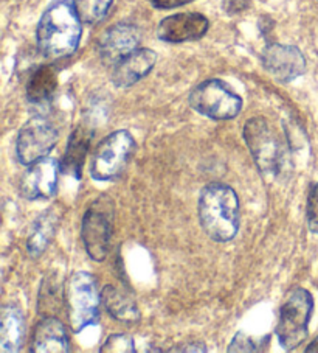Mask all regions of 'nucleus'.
I'll use <instances>...</instances> for the list:
<instances>
[{
  "label": "nucleus",
  "mask_w": 318,
  "mask_h": 353,
  "mask_svg": "<svg viewBox=\"0 0 318 353\" xmlns=\"http://www.w3.org/2000/svg\"><path fill=\"white\" fill-rule=\"evenodd\" d=\"M75 0H53L36 28V46L47 59H63L75 53L83 36Z\"/></svg>",
  "instance_id": "obj_1"
},
{
  "label": "nucleus",
  "mask_w": 318,
  "mask_h": 353,
  "mask_svg": "<svg viewBox=\"0 0 318 353\" xmlns=\"http://www.w3.org/2000/svg\"><path fill=\"white\" fill-rule=\"evenodd\" d=\"M198 215L202 229L211 240H233L240 230V199L236 192L221 182L208 184L199 194Z\"/></svg>",
  "instance_id": "obj_2"
},
{
  "label": "nucleus",
  "mask_w": 318,
  "mask_h": 353,
  "mask_svg": "<svg viewBox=\"0 0 318 353\" xmlns=\"http://www.w3.org/2000/svg\"><path fill=\"white\" fill-rule=\"evenodd\" d=\"M314 312V299L308 290L295 288L279 308L275 334L284 350L292 352L301 345L309 334V322Z\"/></svg>",
  "instance_id": "obj_3"
},
{
  "label": "nucleus",
  "mask_w": 318,
  "mask_h": 353,
  "mask_svg": "<svg viewBox=\"0 0 318 353\" xmlns=\"http://www.w3.org/2000/svg\"><path fill=\"white\" fill-rule=\"evenodd\" d=\"M242 137L259 172L278 176L286 168V150L277 132L262 117H253L246 121Z\"/></svg>",
  "instance_id": "obj_4"
},
{
  "label": "nucleus",
  "mask_w": 318,
  "mask_h": 353,
  "mask_svg": "<svg viewBox=\"0 0 318 353\" xmlns=\"http://www.w3.org/2000/svg\"><path fill=\"white\" fill-rule=\"evenodd\" d=\"M67 313L72 330L81 333L84 328L95 325L100 319L101 296L96 279L87 271L73 274L67 283Z\"/></svg>",
  "instance_id": "obj_5"
},
{
  "label": "nucleus",
  "mask_w": 318,
  "mask_h": 353,
  "mask_svg": "<svg viewBox=\"0 0 318 353\" xmlns=\"http://www.w3.org/2000/svg\"><path fill=\"white\" fill-rule=\"evenodd\" d=\"M114 216V201L106 194L92 201L85 210L81 224V239L85 252L94 261H104L111 251Z\"/></svg>",
  "instance_id": "obj_6"
},
{
  "label": "nucleus",
  "mask_w": 318,
  "mask_h": 353,
  "mask_svg": "<svg viewBox=\"0 0 318 353\" xmlns=\"http://www.w3.org/2000/svg\"><path fill=\"white\" fill-rule=\"evenodd\" d=\"M136 151V140L129 131L120 130L104 137L90 163V176L96 182L114 181L125 172Z\"/></svg>",
  "instance_id": "obj_7"
},
{
  "label": "nucleus",
  "mask_w": 318,
  "mask_h": 353,
  "mask_svg": "<svg viewBox=\"0 0 318 353\" xmlns=\"http://www.w3.org/2000/svg\"><path fill=\"white\" fill-rule=\"evenodd\" d=\"M195 112L211 120H231L240 115L242 99L221 80H206L195 86L188 97Z\"/></svg>",
  "instance_id": "obj_8"
},
{
  "label": "nucleus",
  "mask_w": 318,
  "mask_h": 353,
  "mask_svg": "<svg viewBox=\"0 0 318 353\" xmlns=\"http://www.w3.org/2000/svg\"><path fill=\"white\" fill-rule=\"evenodd\" d=\"M59 140V131L44 115H34L21 128L16 139V156L22 165L44 159L52 153Z\"/></svg>",
  "instance_id": "obj_9"
},
{
  "label": "nucleus",
  "mask_w": 318,
  "mask_h": 353,
  "mask_svg": "<svg viewBox=\"0 0 318 353\" xmlns=\"http://www.w3.org/2000/svg\"><path fill=\"white\" fill-rule=\"evenodd\" d=\"M261 64L279 83H290L303 77L306 58L298 47L271 42L261 52Z\"/></svg>",
  "instance_id": "obj_10"
},
{
  "label": "nucleus",
  "mask_w": 318,
  "mask_h": 353,
  "mask_svg": "<svg viewBox=\"0 0 318 353\" xmlns=\"http://www.w3.org/2000/svg\"><path fill=\"white\" fill-rule=\"evenodd\" d=\"M59 172V163L53 157L32 163L21 179V194L30 201L53 198L58 192Z\"/></svg>",
  "instance_id": "obj_11"
},
{
  "label": "nucleus",
  "mask_w": 318,
  "mask_h": 353,
  "mask_svg": "<svg viewBox=\"0 0 318 353\" xmlns=\"http://www.w3.org/2000/svg\"><path fill=\"white\" fill-rule=\"evenodd\" d=\"M142 32L134 23L118 22L109 27L98 41V53L106 65H115L127 54L137 50Z\"/></svg>",
  "instance_id": "obj_12"
},
{
  "label": "nucleus",
  "mask_w": 318,
  "mask_h": 353,
  "mask_svg": "<svg viewBox=\"0 0 318 353\" xmlns=\"http://www.w3.org/2000/svg\"><path fill=\"white\" fill-rule=\"evenodd\" d=\"M210 21L200 13H179L165 17L157 27V38L169 44L198 41L204 38Z\"/></svg>",
  "instance_id": "obj_13"
},
{
  "label": "nucleus",
  "mask_w": 318,
  "mask_h": 353,
  "mask_svg": "<svg viewBox=\"0 0 318 353\" xmlns=\"http://www.w3.org/2000/svg\"><path fill=\"white\" fill-rule=\"evenodd\" d=\"M157 63V53L151 48H137L112 65L111 81L115 88L127 89L148 77Z\"/></svg>",
  "instance_id": "obj_14"
},
{
  "label": "nucleus",
  "mask_w": 318,
  "mask_h": 353,
  "mask_svg": "<svg viewBox=\"0 0 318 353\" xmlns=\"http://www.w3.org/2000/svg\"><path fill=\"white\" fill-rule=\"evenodd\" d=\"M94 132L95 128H92L85 121L72 131L64 151L63 162H61V172L64 174H69L75 179L83 178L85 157L89 154Z\"/></svg>",
  "instance_id": "obj_15"
},
{
  "label": "nucleus",
  "mask_w": 318,
  "mask_h": 353,
  "mask_svg": "<svg viewBox=\"0 0 318 353\" xmlns=\"http://www.w3.org/2000/svg\"><path fill=\"white\" fill-rule=\"evenodd\" d=\"M33 353H67L70 352V338L65 325L56 316L42 318L32 338Z\"/></svg>",
  "instance_id": "obj_16"
},
{
  "label": "nucleus",
  "mask_w": 318,
  "mask_h": 353,
  "mask_svg": "<svg viewBox=\"0 0 318 353\" xmlns=\"http://www.w3.org/2000/svg\"><path fill=\"white\" fill-rule=\"evenodd\" d=\"M65 296L67 290L64 288V274L59 270L48 271L47 276L42 279L39 287L36 312L42 318H50V316H56L58 318Z\"/></svg>",
  "instance_id": "obj_17"
},
{
  "label": "nucleus",
  "mask_w": 318,
  "mask_h": 353,
  "mask_svg": "<svg viewBox=\"0 0 318 353\" xmlns=\"http://www.w3.org/2000/svg\"><path fill=\"white\" fill-rule=\"evenodd\" d=\"M25 338V316L19 307L5 305L0 313V347L3 352L21 350Z\"/></svg>",
  "instance_id": "obj_18"
},
{
  "label": "nucleus",
  "mask_w": 318,
  "mask_h": 353,
  "mask_svg": "<svg viewBox=\"0 0 318 353\" xmlns=\"http://www.w3.org/2000/svg\"><path fill=\"white\" fill-rule=\"evenodd\" d=\"M54 209H56V207L42 212V214L34 220L25 245L30 257L39 259L41 255L47 251L48 245H50L54 234H56L59 224V214L58 210Z\"/></svg>",
  "instance_id": "obj_19"
},
{
  "label": "nucleus",
  "mask_w": 318,
  "mask_h": 353,
  "mask_svg": "<svg viewBox=\"0 0 318 353\" xmlns=\"http://www.w3.org/2000/svg\"><path fill=\"white\" fill-rule=\"evenodd\" d=\"M101 301L106 312L115 321L123 324H136L140 321V310L132 297L114 285H106L101 291Z\"/></svg>",
  "instance_id": "obj_20"
},
{
  "label": "nucleus",
  "mask_w": 318,
  "mask_h": 353,
  "mask_svg": "<svg viewBox=\"0 0 318 353\" xmlns=\"http://www.w3.org/2000/svg\"><path fill=\"white\" fill-rule=\"evenodd\" d=\"M58 88V75L52 65L44 64L36 67L30 74L25 86V95L30 103L34 105H45L50 101Z\"/></svg>",
  "instance_id": "obj_21"
},
{
  "label": "nucleus",
  "mask_w": 318,
  "mask_h": 353,
  "mask_svg": "<svg viewBox=\"0 0 318 353\" xmlns=\"http://www.w3.org/2000/svg\"><path fill=\"white\" fill-rule=\"evenodd\" d=\"M112 3L114 0H75V8L83 23L95 26L106 19Z\"/></svg>",
  "instance_id": "obj_22"
},
{
  "label": "nucleus",
  "mask_w": 318,
  "mask_h": 353,
  "mask_svg": "<svg viewBox=\"0 0 318 353\" xmlns=\"http://www.w3.org/2000/svg\"><path fill=\"white\" fill-rule=\"evenodd\" d=\"M101 353H134L136 352V344H134L132 336L126 333H115L111 334L100 349Z\"/></svg>",
  "instance_id": "obj_23"
},
{
  "label": "nucleus",
  "mask_w": 318,
  "mask_h": 353,
  "mask_svg": "<svg viewBox=\"0 0 318 353\" xmlns=\"http://www.w3.org/2000/svg\"><path fill=\"white\" fill-rule=\"evenodd\" d=\"M267 341L262 339H255L252 336H247L246 333H236V336L231 341L229 345V352H261V345H267Z\"/></svg>",
  "instance_id": "obj_24"
},
{
  "label": "nucleus",
  "mask_w": 318,
  "mask_h": 353,
  "mask_svg": "<svg viewBox=\"0 0 318 353\" xmlns=\"http://www.w3.org/2000/svg\"><path fill=\"white\" fill-rule=\"evenodd\" d=\"M306 218H308V228L312 234L318 235V182L312 184L306 203Z\"/></svg>",
  "instance_id": "obj_25"
},
{
  "label": "nucleus",
  "mask_w": 318,
  "mask_h": 353,
  "mask_svg": "<svg viewBox=\"0 0 318 353\" xmlns=\"http://www.w3.org/2000/svg\"><path fill=\"white\" fill-rule=\"evenodd\" d=\"M250 0H224L222 2V10L229 16L241 14L244 11L248 10Z\"/></svg>",
  "instance_id": "obj_26"
},
{
  "label": "nucleus",
  "mask_w": 318,
  "mask_h": 353,
  "mask_svg": "<svg viewBox=\"0 0 318 353\" xmlns=\"http://www.w3.org/2000/svg\"><path fill=\"white\" fill-rule=\"evenodd\" d=\"M168 352H195V353H205L206 352V345L205 343H202V341H189V343L185 344H179L177 347H173V349H169Z\"/></svg>",
  "instance_id": "obj_27"
},
{
  "label": "nucleus",
  "mask_w": 318,
  "mask_h": 353,
  "mask_svg": "<svg viewBox=\"0 0 318 353\" xmlns=\"http://www.w3.org/2000/svg\"><path fill=\"white\" fill-rule=\"evenodd\" d=\"M149 2L157 10H173L183 7V5L193 2V0H149Z\"/></svg>",
  "instance_id": "obj_28"
},
{
  "label": "nucleus",
  "mask_w": 318,
  "mask_h": 353,
  "mask_svg": "<svg viewBox=\"0 0 318 353\" xmlns=\"http://www.w3.org/2000/svg\"><path fill=\"white\" fill-rule=\"evenodd\" d=\"M318 352V336L312 341V343L306 347V353H315Z\"/></svg>",
  "instance_id": "obj_29"
}]
</instances>
